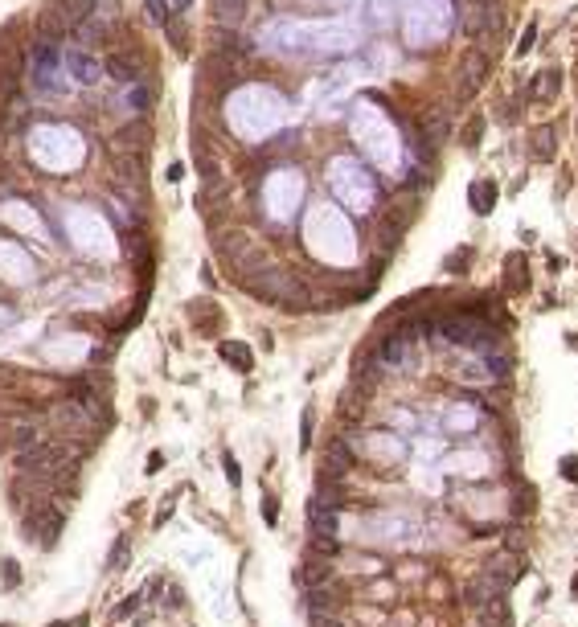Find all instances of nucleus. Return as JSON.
Listing matches in <instances>:
<instances>
[{
    "instance_id": "6ab92c4d",
    "label": "nucleus",
    "mask_w": 578,
    "mask_h": 627,
    "mask_svg": "<svg viewBox=\"0 0 578 627\" xmlns=\"http://www.w3.org/2000/svg\"><path fill=\"white\" fill-rule=\"evenodd\" d=\"M484 123H488L484 115H472V119H468V128H463V135H460V140H463V148H468V152H476V148H480V135H484Z\"/></svg>"
},
{
    "instance_id": "9b49d317",
    "label": "nucleus",
    "mask_w": 578,
    "mask_h": 627,
    "mask_svg": "<svg viewBox=\"0 0 578 627\" xmlns=\"http://www.w3.org/2000/svg\"><path fill=\"white\" fill-rule=\"evenodd\" d=\"M365 451H373L381 460H402V455H406V443L394 439V435H386V430H373V435L365 439Z\"/></svg>"
},
{
    "instance_id": "cd10ccee",
    "label": "nucleus",
    "mask_w": 578,
    "mask_h": 627,
    "mask_svg": "<svg viewBox=\"0 0 578 627\" xmlns=\"http://www.w3.org/2000/svg\"><path fill=\"white\" fill-rule=\"evenodd\" d=\"M123 558H128V537H119L111 549V570H123Z\"/></svg>"
},
{
    "instance_id": "c85d7f7f",
    "label": "nucleus",
    "mask_w": 578,
    "mask_h": 627,
    "mask_svg": "<svg viewBox=\"0 0 578 627\" xmlns=\"http://www.w3.org/2000/svg\"><path fill=\"white\" fill-rule=\"evenodd\" d=\"M263 517H267V525H275V521H279V509H275V496H263Z\"/></svg>"
},
{
    "instance_id": "f704fd0d",
    "label": "nucleus",
    "mask_w": 578,
    "mask_h": 627,
    "mask_svg": "<svg viewBox=\"0 0 578 627\" xmlns=\"http://www.w3.org/2000/svg\"><path fill=\"white\" fill-rule=\"evenodd\" d=\"M0 627H4V623H0Z\"/></svg>"
},
{
    "instance_id": "f03ea898",
    "label": "nucleus",
    "mask_w": 578,
    "mask_h": 627,
    "mask_svg": "<svg viewBox=\"0 0 578 627\" xmlns=\"http://www.w3.org/2000/svg\"><path fill=\"white\" fill-rule=\"evenodd\" d=\"M25 542H37V545H53L58 533H62V509L50 504V500H37L33 509H25Z\"/></svg>"
},
{
    "instance_id": "5701e85b",
    "label": "nucleus",
    "mask_w": 578,
    "mask_h": 627,
    "mask_svg": "<svg viewBox=\"0 0 578 627\" xmlns=\"http://www.w3.org/2000/svg\"><path fill=\"white\" fill-rule=\"evenodd\" d=\"M148 13H152V21H156V25H168V21H172L168 0H148Z\"/></svg>"
},
{
    "instance_id": "c756f323",
    "label": "nucleus",
    "mask_w": 578,
    "mask_h": 627,
    "mask_svg": "<svg viewBox=\"0 0 578 627\" xmlns=\"http://www.w3.org/2000/svg\"><path fill=\"white\" fill-rule=\"evenodd\" d=\"M312 443V410H304V447Z\"/></svg>"
},
{
    "instance_id": "393cba45",
    "label": "nucleus",
    "mask_w": 578,
    "mask_h": 627,
    "mask_svg": "<svg viewBox=\"0 0 578 627\" xmlns=\"http://www.w3.org/2000/svg\"><path fill=\"white\" fill-rule=\"evenodd\" d=\"M0 574H4V586H9V591H13V586L21 582V570H17V561H13V558L0 561Z\"/></svg>"
},
{
    "instance_id": "ddd939ff",
    "label": "nucleus",
    "mask_w": 578,
    "mask_h": 627,
    "mask_svg": "<svg viewBox=\"0 0 578 627\" xmlns=\"http://www.w3.org/2000/svg\"><path fill=\"white\" fill-rule=\"evenodd\" d=\"M468 201H472V209H476V214H492V205H496V181H488V177L472 181Z\"/></svg>"
},
{
    "instance_id": "2f4dec72",
    "label": "nucleus",
    "mask_w": 578,
    "mask_h": 627,
    "mask_svg": "<svg viewBox=\"0 0 578 627\" xmlns=\"http://www.w3.org/2000/svg\"><path fill=\"white\" fill-rule=\"evenodd\" d=\"M9 320H13V312H9V308H0V324H9Z\"/></svg>"
},
{
    "instance_id": "4be33fe9",
    "label": "nucleus",
    "mask_w": 578,
    "mask_h": 627,
    "mask_svg": "<svg viewBox=\"0 0 578 627\" xmlns=\"http://www.w3.org/2000/svg\"><path fill=\"white\" fill-rule=\"evenodd\" d=\"M128 111H132V115H144V111H148V90L140 83L128 86Z\"/></svg>"
},
{
    "instance_id": "f8f14e48",
    "label": "nucleus",
    "mask_w": 578,
    "mask_h": 627,
    "mask_svg": "<svg viewBox=\"0 0 578 627\" xmlns=\"http://www.w3.org/2000/svg\"><path fill=\"white\" fill-rule=\"evenodd\" d=\"M217 353H222V361L234 365L238 373H250V369H254V353H250L242 341H222V345H217Z\"/></svg>"
},
{
    "instance_id": "72a5a7b5",
    "label": "nucleus",
    "mask_w": 578,
    "mask_h": 627,
    "mask_svg": "<svg viewBox=\"0 0 578 627\" xmlns=\"http://www.w3.org/2000/svg\"><path fill=\"white\" fill-rule=\"evenodd\" d=\"M570 591H574V594H578V574H574V582H570Z\"/></svg>"
},
{
    "instance_id": "0eeeda50",
    "label": "nucleus",
    "mask_w": 578,
    "mask_h": 627,
    "mask_svg": "<svg viewBox=\"0 0 578 627\" xmlns=\"http://www.w3.org/2000/svg\"><path fill=\"white\" fill-rule=\"evenodd\" d=\"M86 353H91V341H86V336H58V341H50V345H46V357H50L53 365H78L86 357Z\"/></svg>"
},
{
    "instance_id": "473e14b6",
    "label": "nucleus",
    "mask_w": 578,
    "mask_h": 627,
    "mask_svg": "<svg viewBox=\"0 0 578 627\" xmlns=\"http://www.w3.org/2000/svg\"><path fill=\"white\" fill-rule=\"evenodd\" d=\"M172 4H177V9H189V4H193V0H172Z\"/></svg>"
},
{
    "instance_id": "4468645a",
    "label": "nucleus",
    "mask_w": 578,
    "mask_h": 627,
    "mask_svg": "<svg viewBox=\"0 0 578 627\" xmlns=\"http://www.w3.org/2000/svg\"><path fill=\"white\" fill-rule=\"evenodd\" d=\"M4 217H9L13 226H21V230H29V234H37V238H46V230H41V222H37V214H33V209H25L21 201H9V209H4Z\"/></svg>"
},
{
    "instance_id": "a211bd4d",
    "label": "nucleus",
    "mask_w": 578,
    "mask_h": 627,
    "mask_svg": "<svg viewBox=\"0 0 578 627\" xmlns=\"http://www.w3.org/2000/svg\"><path fill=\"white\" fill-rule=\"evenodd\" d=\"M78 37H83V46H99V41H107V25L99 17H91L78 25Z\"/></svg>"
},
{
    "instance_id": "bb28decb",
    "label": "nucleus",
    "mask_w": 578,
    "mask_h": 627,
    "mask_svg": "<svg viewBox=\"0 0 578 627\" xmlns=\"http://www.w3.org/2000/svg\"><path fill=\"white\" fill-rule=\"evenodd\" d=\"M222 467H226V480H230L234 488H238V484H242V472H238V460H234V455H222Z\"/></svg>"
},
{
    "instance_id": "aec40b11",
    "label": "nucleus",
    "mask_w": 578,
    "mask_h": 627,
    "mask_svg": "<svg viewBox=\"0 0 578 627\" xmlns=\"http://www.w3.org/2000/svg\"><path fill=\"white\" fill-rule=\"evenodd\" d=\"M193 320H197L201 328H217L222 316H217V308L210 304V299H197V304H193Z\"/></svg>"
},
{
    "instance_id": "c9c22d12",
    "label": "nucleus",
    "mask_w": 578,
    "mask_h": 627,
    "mask_svg": "<svg viewBox=\"0 0 578 627\" xmlns=\"http://www.w3.org/2000/svg\"><path fill=\"white\" fill-rule=\"evenodd\" d=\"M574 128H578V123H574Z\"/></svg>"
},
{
    "instance_id": "20e7f679",
    "label": "nucleus",
    "mask_w": 578,
    "mask_h": 627,
    "mask_svg": "<svg viewBox=\"0 0 578 627\" xmlns=\"http://www.w3.org/2000/svg\"><path fill=\"white\" fill-rule=\"evenodd\" d=\"M500 25V13H496V0H468L463 9V33L468 37H484L488 29Z\"/></svg>"
},
{
    "instance_id": "2eb2a0df",
    "label": "nucleus",
    "mask_w": 578,
    "mask_h": 627,
    "mask_svg": "<svg viewBox=\"0 0 578 627\" xmlns=\"http://www.w3.org/2000/svg\"><path fill=\"white\" fill-rule=\"evenodd\" d=\"M247 17V0H214V21L217 25H242Z\"/></svg>"
},
{
    "instance_id": "a878e982",
    "label": "nucleus",
    "mask_w": 578,
    "mask_h": 627,
    "mask_svg": "<svg viewBox=\"0 0 578 627\" xmlns=\"http://www.w3.org/2000/svg\"><path fill=\"white\" fill-rule=\"evenodd\" d=\"M558 472H562L566 480H570V484H578V455H562Z\"/></svg>"
},
{
    "instance_id": "f3484780",
    "label": "nucleus",
    "mask_w": 578,
    "mask_h": 627,
    "mask_svg": "<svg viewBox=\"0 0 578 627\" xmlns=\"http://www.w3.org/2000/svg\"><path fill=\"white\" fill-rule=\"evenodd\" d=\"M525 287H529V275L521 271V254H509V263H505V291L521 296Z\"/></svg>"
},
{
    "instance_id": "423d86ee",
    "label": "nucleus",
    "mask_w": 578,
    "mask_h": 627,
    "mask_svg": "<svg viewBox=\"0 0 578 627\" xmlns=\"http://www.w3.org/2000/svg\"><path fill=\"white\" fill-rule=\"evenodd\" d=\"M62 70H66L74 83H83V86H95L103 78V66L91 58V53H83V50H66V53H62Z\"/></svg>"
},
{
    "instance_id": "6e6552de",
    "label": "nucleus",
    "mask_w": 578,
    "mask_h": 627,
    "mask_svg": "<svg viewBox=\"0 0 578 627\" xmlns=\"http://www.w3.org/2000/svg\"><path fill=\"white\" fill-rule=\"evenodd\" d=\"M529 156L537 165H549L558 156V123H542V128L529 132Z\"/></svg>"
},
{
    "instance_id": "7ed1b4c3",
    "label": "nucleus",
    "mask_w": 578,
    "mask_h": 627,
    "mask_svg": "<svg viewBox=\"0 0 578 627\" xmlns=\"http://www.w3.org/2000/svg\"><path fill=\"white\" fill-rule=\"evenodd\" d=\"M488 74H492V58L484 50H468L460 62V78H455V95H460V103L476 99V90L484 83H488Z\"/></svg>"
},
{
    "instance_id": "412c9836",
    "label": "nucleus",
    "mask_w": 578,
    "mask_h": 627,
    "mask_svg": "<svg viewBox=\"0 0 578 627\" xmlns=\"http://www.w3.org/2000/svg\"><path fill=\"white\" fill-rule=\"evenodd\" d=\"M447 427H451V430H472V427H476V414L451 406V410H447Z\"/></svg>"
},
{
    "instance_id": "b1692460",
    "label": "nucleus",
    "mask_w": 578,
    "mask_h": 627,
    "mask_svg": "<svg viewBox=\"0 0 578 627\" xmlns=\"http://www.w3.org/2000/svg\"><path fill=\"white\" fill-rule=\"evenodd\" d=\"M533 41H537V21H529L525 33H521V41H517V53H529L533 50Z\"/></svg>"
},
{
    "instance_id": "1a4fd4ad",
    "label": "nucleus",
    "mask_w": 578,
    "mask_h": 627,
    "mask_svg": "<svg viewBox=\"0 0 578 627\" xmlns=\"http://www.w3.org/2000/svg\"><path fill=\"white\" fill-rule=\"evenodd\" d=\"M70 29H74V25L66 21V13H62L53 0L37 13V33H41V41H58V37H66Z\"/></svg>"
},
{
    "instance_id": "39448f33",
    "label": "nucleus",
    "mask_w": 578,
    "mask_h": 627,
    "mask_svg": "<svg viewBox=\"0 0 578 627\" xmlns=\"http://www.w3.org/2000/svg\"><path fill=\"white\" fill-rule=\"evenodd\" d=\"M0 279L9 283H29L33 279V263H29V254L13 242H0Z\"/></svg>"
},
{
    "instance_id": "7c9ffc66",
    "label": "nucleus",
    "mask_w": 578,
    "mask_h": 627,
    "mask_svg": "<svg viewBox=\"0 0 578 627\" xmlns=\"http://www.w3.org/2000/svg\"><path fill=\"white\" fill-rule=\"evenodd\" d=\"M160 463H165V455H160V451H152V455H148V472H160Z\"/></svg>"
},
{
    "instance_id": "dca6fc26",
    "label": "nucleus",
    "mask_w": 578,
    "mask_h": 627,
    "mask_svg": "<svg viewBox=\"0 0 578 627\" xmlns=\"http://www.w3.org/2000/svg\"><path fill=\"white\" fill-rule=\"evenodd\" d=\"M103 74H111L115 83H128V86H135V78H140V74H135V66L123 58V53H111V58L103 62Z\"/></svg>"
},
{
    "instance_id": "f257e3e1",
    "label": "nucleus",
    "mask_w": 578,
    "mask_h": 627,
    "mask_svg": "<svg viewBox=\"0 0 578 627\" xmlns=\"http://www.w3.org/2000/svg\"><path fill=\"white\" fill-rule=\"evenodd\" d=\"M66 230H70V238H74L83 250H91V254H103V259L115 254V238H111L107 222H103L95 209H66Z\"/></svg>"
},
{
    "instance_id": "9d476101",
    "label": "nucleus",
    "mask_w": 578,
    "mask_h": 627,
    "mask_svg": "<svg viewBox=\"0 0 578 627\" xmlns=\"http://www.w3.org/2000/svg\"><path fill=\"white\" fill-rule=\"evenodd\" d=\"M558 90H562V70H537L533 83H529V90H525V99L549 103V99H558Z\"/></svg>"
}]
</instances>
